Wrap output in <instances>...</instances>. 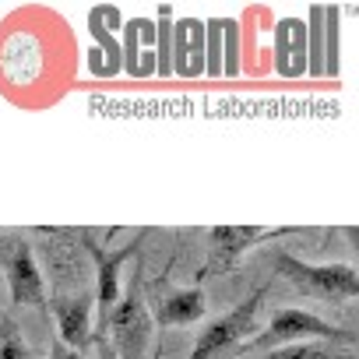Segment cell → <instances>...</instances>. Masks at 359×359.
<instances>
[{
  "label": "cell",
  "mask_w": 359,
  "mask_h": 359,
  "mask_svg": "<svg viewBox=\"0 0 359 359\" xmlns=\"http://www.w3.org/2000/svg\"><path fill=\"white\" fill-rule=\"evenodd\" d=\"M205 74L222 78V18L205 22Z\"/></svg>",
  "instance_id": "obj_15"
},
{
  "label": "cell",
  "mask_w": 359,
  "mask_h": 359,
  "mask_svg": "<svg viewBox=\"0 0 359 359\" xmlns=\"http://www.w3.org/2000/svg\"><path fill=\"white\" fill-rule=\"evenodd\" d=\"M57 327H60V341L64 345H88L92 341V310L81 299H60L57 303Z\"/></svg>",
  "instance_id": "obj_9"
},
{
  "label": "cell",
  "mask_w": 359,
  "mask_h": 359,
  "mask_svg": "<svg viewBox=\"0 0 359 359\" xmlns=\"http://www.w3.org/2000/svg\"><path fill=\"white\" fill-rule=\"evenodd\" d=\"M109 331H113V341H116L120 359H141L144 355L148 334H151V317H148V310H144L141 292H137L134 282L113 303V310H109Z\"/></svg>",
  "instance_id": "obj_3"
},
{
  "label": "cell",
  "mask_w": 359,
  "mask_h": 359,
  "mask_svg": "<svg viewBox=\"0 0 359 359\" xmlns=\"http://www.w3.org/2000/svg\"><path fill=\"white\" fill-rule=\"evenodd\" d=\"M275 268L282 275H289L296 285H306L320 296H331V299H352L359 296V275L352 264H306L292 254H275Z\"/></svg>",
  "instance_id": "obj_1"
},
{
  "label": "cell",
  "mask_w": 359,
  "mask_h": 359,
  "mask_svg": "<svg viewBox=\"0 0 359 359\" xmlns=\"http://www.w3.org/2000/svg\"><path fill=\"white\" fill-rule=\"evenodd\" d=\"M0 359H32V352L22 345V338L15 331H8L4 341H0Z\"/></svg>",
  "instance_id": "obj_19"
},
{
  "label": "cell",
  "mask_w": 359,
  "mask_h": 359,
  "mask_svg": "<svg viewBox=\"0 0 359 359\" xmlns=\"http://www.w3.org/2000/svg\"><path fill=\"white\" fill-rule=\"evenodd\" d=\"M155 74L158 78H169L172 74V8L162 4L158 15H155Z\"/></svg>",
  "instance_id": "obj_11"
},
{
  "label": "cell",
  "mask_w": 359,
  "mask_h": 359,
  "mask_svg": "<svg viewBox=\"0 0 359 359\" xmlns=\"http://www.w3.org/2000/svg\"><path fill=\"white\" fill-rule=\"evenodd\" d=\"M99 15H102V25H109L106 32H109V36H120V29H123V22H127V18H123V11H120V8H113V4H102V8H99Z\"/></svg>",
  "instance_id": "obj_20"
},
{
  "label": "cell",
  "mask_w": 359,
  "mask_h": 359,
  "mask_svg": "<svg viewBox=\"0 0 359 359\" xmlns=\"http://www.w3.org/2000/svg\"><path fill=\"white\" fill-rule=\"evenodd\" d=\"M264 359H352V355H338L324 345H310V341H292L282 348H271Z\"/></svg>",
  "instance_id": "obj_17"
},
{
  "label": "cell",
  "mask_w": 359,
  "mask_h": 359,
  "mask_svg": "<svg viewBox=\"0 0 359 359\" xmlns=\"http://www.w3.org/2000/svg\"><path fill=\"white\" fill-rule=\"evenodd\" d=\"M306 74L324 78V8L306 11Z\"/></svg>",
  "instance_id": "obj_12"
},
{
  "label": "cell",
  "mask_w": 359,
  "mask_h": 359,
  "mask_svg": "<svg viewBox=\"0 0 359 359\" xmlns=\"http://www.w3.org/2000/svg\"><path fill=\"white\" fill-rule=\"evenodd\" d=\"M137 243H141V236L134 240V243H127L123 250H116V254H102L99 247H92L88 243V250H92V257H95V282H99V292H95V299H99V306H102V317H106V310H113V303L120 299V264L130 257V254H137Z\"/></svg>",
  "instance_id": "obj_8"
},
{
  "label": "cell",
  "mask_w": 359,
  "mask_h": 359,
  "mask_svg": "<svg viewBox=\"0 0 359 359\" xmlns=\"http://www.w3.org/2000/svg\"><path fill=\"white\" fill-rule=\"evenodd\" d=\"M264 236H271V233H264V229H257V226H215V229H212L215 254H212V261H208V268H205L201 275H212V271H226V268H233L236 257H240L247 247L261 243Z\"/></svg>",
  "instance_id": "obj_7"
},
{
  "label": "cell",
  "mask_w": 359,
  "mask_h": 359,
  "mask_svg": "<svg viewBox=\"0 0 359 359\" xmlns=\"http://www.w3.org/2000/svg\"><path fill=\"white\" fill-rule=\"evenodd\" d=\"M205 74V22L187 18V78Z\"/></svg>",
  "instance_id": "obj_16"
},
{
  "label": "cell",
  "mask_w": 359,
  "mask_h": 359,
  "mask_svg": "<svg viewBox=\"0 0 359 359\" xmlns=\"http://www.w3.org/2000/svg\"><path fill=\"white\" fill-rule=\"evenodd\" d=\"M4 268H8V282H11V299H15V303L39 306V303L46 299L43 275H39L36 257H32V247H29L25 240H15V243L8 247Z\"/></svg>",
  "instance_id": "obj_5"
},
{
  "label": "cell",
  "mask_w": 359,
  "mask_h": 359,
  "mask_svg": "<svg viewBox=\"0 0 359 359\" xmlns=\"http://www.w3.org/2000/svg\"><path fill=\"white\" fill-rule=\"evenodd\" d=\"M296 338H334V341H352V331L334 327L331 320H320V317L310 313V310L285 306V310H278V317L250 341V348H282V345H292Z\"/></svg>",
  "instance_id": "obj_2"
},
{
  "label": "cell",
  "mask_w": 359,
  "mask_h": 359,
  "mask_svg": "<svg viewBox=\"0 0 359 359\" xmlns=\"http://www.w3.org/2000/svg\"><path fill=\"white\" fill-rule=\"evenodd\" d=\"M275 71L282 78H299L306 71V25L299 18H282L275 25Z\"/></svg>",
  "instance_id": "obj_6"
},
{
  "label": "cell",
  "mask_w": 359,
  "mask_h": 359,
  "mask_svg": "<svg viewBox=\"0 0 359 359\" xmlns=\"http://www.w3.org/2000/svg\"><path fill=\"white\" fill-rule=\"evenodd\" d=\"M102 359H116V355H113V348H102Z\"/></svg>",
  "instance_id": "obj_23"
},
{
  "label": "cell",
  "mask_w": 359,
  "mask_h": 359,
  "mask_svg": "<svg viewBox=\"0 0 359 359\" xmlns=\"http://www.w3.org/2000/svg\"><path fill=\"white\" fill-rule=\"evenodd\" d=\"M205 313V289H180V292H172L162 306H158V313H155V320L162 324V327H176V324H191V320H198Z\"/></svg>",
  "instance_id": "obj_10"
},
{
  "label": "cell",
  "mask_w": 359,
  "mask_h": 359,
  "mask_svg": "<svg viewBox=\"0 0 359 359\" xmlns=\"http://www.w3.org/2000/svg\"><path fill=\"white\" fill-rule=\"evenodd\" d=\"M338 18H341V8H324V74L338 78Z\"/></svg>",
  "instance_id": "obj_14"
},
{
  "label": "cell",
  "mask_w": 359,
  "mask_h": 359,
  "mask_svg": "<svg viewBox=\"0 0 359 359\" xmlns=\"http://www.w3.org/2000/svg\"><path fill=\"white\" fill-rule=\"evenodd\" d=\"M172 74L187 78V18H172Z\"/></svg>",
  "instance_id": "obj_18"
},
{
  "label": "cell",
  "mask_w": 359,
  "mask_h": 359,
  "mask_svg": "<svg viewBox=\"0 0 359 359\" xmlns=\"http://www.w3.org/2000/svg\"><path fill=\"white\" fill-rule=\"evenodd\" d=\"M243 71V57H240V22L236 18H222V78H236Z\"/></svg>",
  "instance_id": "obj_13"
},
{
  "label": "cell",
  "mask_w": 359,
  "mask_h": 359,
  "mask_svg": "<svg viewBox=\"0 0 359 359\" xmlns=\"http://www.w3.org/2000/svg\"><path fill=\"white\" fill-rule=\"evenodd\" d=\"M53 359H81V352H74V348H67V345H57V348H53Z\"/></svg>",
  "instance_id": "obj_22"
},
{
  "label": "cell",
  "mask_w": 359,
  "mask_h": 359,
  "mask_svg": "<svg viewBox=\"0 0 359 359\" xmlns=\"http://www.w3.org/2000/svg\"><path fill=\"white\" fill-rule=\"evenodd\" d=\"M257 303H261V289H257L250 299H243L240 306H233L226 317H219L215 324H208V327H205V334L198 338V345H194L191 359H215L222 348H229V345H236L240 338H247V334L254 331Z\"/></svg>",
  "instance_id": "obj_4"
},
{
  "label": "cell",
  "mask_w": 359,
  "mask_h": 359,
  "mask_svg": "<svg viewBox=\"0 0 359 359\" xmlns=\"http://www.w3.org/2000/svg\"><path fill=\"white\" fill-rule=\"evenodd\" d=\"M151 74H155V53H151V50H141L134 78H151Z\"/></svg>",
  "instance_id": "obj_21"
}]
</instances>
